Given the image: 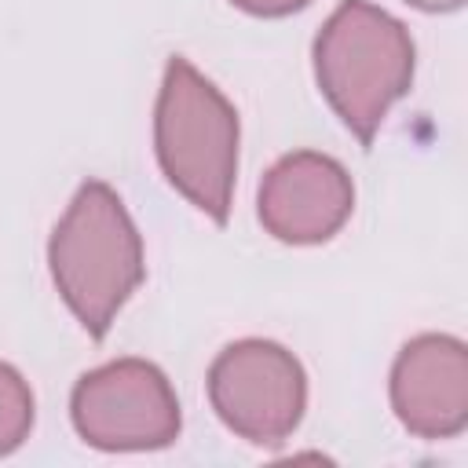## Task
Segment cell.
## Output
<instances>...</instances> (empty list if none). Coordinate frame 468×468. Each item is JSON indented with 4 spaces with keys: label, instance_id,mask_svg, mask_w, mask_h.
Here are the masks:
<instances>
[{
    "label": "cell",
    "instance_id": "obj_6",
    "mask_svg": "<svg viewBox=\"0 0 468 468\" xmlns=\"http://www.w3.org/2000/svg\"><path fill=\"white\" fill-rule=\"evenodd\" d=\"M260 223L285 245H322L355 212V183L347 168L318 150L278 157L256 194Z\"/></svg>",
    "mask_w": 468,
    "mask_h": 468
},
{
    "label": "cell",
    "instance_id": "obj_10",
    "mask_svg": "<svg viewBox=\"0 0 468 468\" xmlns=\"http://www.w3.org/2000/svg\"><path fill=\"white\" fill-rule=\"evenodd\" d=\"M406 4L417 11H428V15H446V11L464 7V0H406Z\"/></svg>",
    "mask_w": 468,
    "mask_h": 468
},
{
    "label": "cell",
    "instance_id": "obj_9",
    "mask_svg": "<svg viewBox=\"0 0 468 468\" xmlns=\"http://www.w3.org/2000/svg\"><path fill=\"white\" fill-rule=\"evenodd\" d=\"M230 4L256 18H285L292 11H303L311 0H230Z\"/></svg>",
    "mask_w": 468,
    "mask_h": 468
},
{
    "label": "cell",
    "instance_id": "obj_7",
    "mask_svg": "<svg viewBox=\"0 0 468 468\" xmlns=\"http://www.w3.org/2000/svg\"><path fill=\"white\" fill-rule=\"evenodd\" d=\"M391 410L417 439H453L468 428V347L450 333H420L395 355Z\"/></svg>",
    "mask_w": 468,
    "mask_h": 468
},
{
    "label": "cell",
    "instance_id": "obj_5",
    "mask_svg": "<svg viewBox=\"0 0 468 468\" xmlns=\"http://www.w3.org/2000/svg\"><path fill=\"white\" fill-rule=\"evenodd\" d=\"M208 402L238 439L282 446L303 420L307 373L289 347L249 336L208 366Z\"/></svg>",
    "mask_w": 468,
    "mask_h": 468
},
{
    "label": "cell",
    "instance_id": "obj_1",
    "mask_svg": "<svg viewBox=\"0 0 468 468\" xmlns=\"http://www.w3.org/2000/svg\"><path fill=\"white\" fill-rule=\"evenodd\" d=\"M48 267L62 303L91 340H102L128 296L143 285V238L102 179L80 183L48 241Z\"/></svg>",
    "mask_w": 468,
    "mask_h": 468
},
{
    "label": "cell",
    "instance_id": "obj_3",
    "mask_svg": "<svg viewBox=\"0 0 468 468\" xmlns=\"http://www.w3.org/2000/svg\"><path fill=\"white\" fill-rule=\"evenodd\" d=\"M238 110L183 55H172L154 106V154L172 183L212 223L230 219L238 179Z\"/></svg>",
    "mask_w": 468,
    "mask_h": 468
},
{
    "label": "cell",
    "instance_id": "obj_2",
    "mask_svg": "<svg viewBox=\"0 0 468 468\" xmlns=\"http://www.w3.org/2000/svg\"><path fill=\"white\" fill-rule=\"evenodd\" d=\"M314 80L344 128L373 146L388 110L413 84L410 29L369 0H344L314 37Z\"/></svg>",
    "mask_w": 468,
    "mask_h": 468
},
{
    "label": "cell",
    "instance_id": "obj_4",
    "mask_svg": "<svg viewBox=\"0 0 468 468\" xmlns=\"http://www.w3.org/2000/svg\"><path fill=\"white\" fill-rule=\"evenodd\" d=\"M69 417L77 435L106 453L165 450L183 428L176 388L146 358H117L84 373L73 384Z\"/></svg>",
    "mask_w": 468,
    "mask_h": 468
},
{
    "label": "cell",
    "instance_id": "obj_8",
    "mask_svg": "<svg viewBox=\"0 0 468 468\" xmlns=\"http://www.w3.org/2000/svg\"><path fill=\"white\" fill-rule=\"evenodd\" d=\"M33 417H37V406L26 377L15 366L0 362V457L15 453L29 439Z\"/></svg>",
    "mask_w": 468,
    "mask_h": 468
}]
</instances>
